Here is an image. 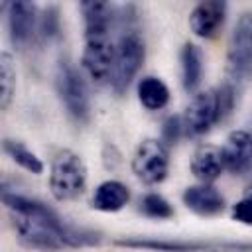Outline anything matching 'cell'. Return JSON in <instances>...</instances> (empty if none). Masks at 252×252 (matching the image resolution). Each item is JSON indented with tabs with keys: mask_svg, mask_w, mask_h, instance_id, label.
Instances as JSON below:
<instances>
[{
	"mask_svg": "<svg viewBox=\"0 0 252 252\" xmlns=\"http://www.w3.org/2000/svg\"><path fill=\"white\" fill-rule=\"evenodd\" d=\"M2 201L12 215V224L16 232L24 242L33 248L59 250L63 246H85L98 242V236L94 232L63 222L53 209L35 199L16 195L4 189Z\"/></svg>",
	"mask_w": 252,
	"mask_h": 252,
	"instance_id": "obj_1",
	"label": "cell"
},
{
	"mask_svg": "<svg viewBox=\"0 0 252 252\" xmlns=\"http://www.w3.org/2000/svg\"><path fill=\"white\" fill-rule=\"evenodd\" d=\"M87 185L85 161L71 150H61L49 169V189L57 201L77 199Z\"/></svg>",
	"mask_w": 252,
	"mask_h": 252,
	"instance_id": "obj_2",
	"label": "cell"
},
{
	"mask_svg": "<svg viewBox=\"0 0 252 252\" xmlns=\"http://www.w3.org/2000/svg\"><path fill=\"white\" fill-rule=\"evenodd\" d=\"M144 55H146V47H144L140 33L128 32L118 39L116 51H114L112 75H110L112 89L118 94H122L130 87L134 77L138 75V71L144 63Z\"/></svg>",
	"mask_w": 252,
	"mask_h": 252,
	"instance_id": "obj_3",
	"label": "cell"
},
{
	"mask_svg": "<svg viewBox=\"0 0 252 252\" xmlns=\"http://www.w3.org/2000/svg\"><path fill=\"white\" fill-rule=\"evenodd\" d=\"M55 85L67 112L77 122H87L91 116V98H89L87 83L79 73V69L69 61H61L57 67Z\"/></svg>",
	"mask_w": 252,
	"mask_h": 252,
	"instance_id": "obj_4",
	"label": "cell"
},
{
	"mask_svg": "<svg viewBox=\"0 0 252 252\" xmlns=\"http://www.w3.org/2000/svg\"><path fill=\"white\" fill-rule=\"evenodd\" d=\"M118 246L144 248L156 252H252V242H205V240H167V238H120Z\"/></svg>",
	"mask_w": 252,
	"mask_h": 252,
	"instance_id": "obj_5",
	"label": "cell"
},
{
	"mask_svg": "<svg viewBox=\"0 0 252 252\" xmlns=\"http://www.w3.org/2000/svg\"><path fill=\"white\" fill-rule=\"evenodd\" d=\"M226 67L232 81L252 77V12L240 14L228 41Z\"/></svg>",
	"mask_w": 252,
	"mask_h": 252,
	"instance_id": "obj_6",
	"label": "cell"
},
{
	"mask_svg": "<svg viewBox=\"0 0 252 252\" xmlns=\"http://www.w3.org/2000/svg\"><path fill=\"white\" fill-rule=\"evenodd\" d=\"M116 45H112L108 30H85L83 67L94 83H104L112 75Z\"/></svg>",
	"mask_w": 252,
	"mask_h": 252,
	"instance_id": "obj_7",
	"label": "cell"
},
{
	"mask_svg": "<svg viewBox=\"0 0 252 252\" xmlns=\"http://www.w3.org/2000/svg\"><path fill=\"white\" fill-rule=\"evenodd\" d=\"M132 169L138 179L148 185L161 183L169 171V152L161 140H144L132 158Z\"/></svg>",
	"mask_w": 252,
	"mask_h": 252,
	"instance_id": "obj_8",
	"label": "cell"
},
{
	"mask_svg": "<svg viewBox=\"0 0 252 252\" xmlns=\"http://www.w3.org/2000/svg\"><path fill=\"white\" fill-rule=\"evenodd\" d=\"M220 122L219 118V102L217 91H203L191 98L183 114V130L189 136H201L211 130L213 124Z\"/></svg>",
	"mask_w": 252,
	"mask_h": 252,
	"instance_id": "obj_9",
	"label": "cell"
},
{
	"mask_svg": "<svg viewBox=\"0 0 252 252\" xmlns=\"http://www.w3.org/2000/svg\"><path fill=\"white\" fill-rule=\"evenodd\" d=\"M226 4L220 0H207L199 2L189 14V28L197 37L211 39L219 33L224 24Z\"/></svg>",
	"mask_w": 252,
	"mask_h": 252,
	"instance_id": "obj_10",
	"label": "cell"
},
{
	"mask_svg": "<svg viewBox=\"0 0 252 252\" xmlns=\"http://www.w3.org/2000/svg\"><path fill=\"white\" fill-rule=\"evenodd\" d=\"M224 169L232 173L244 171L252 163V134L246 130H234L226 136L220 150Z\"/></svg>",
	"mask_w": 252,
	"mask_h": 252,
	"instance_id": "obj_11",
	"label": "cell"
},
{
	"mask_svg": "<svg viewBox=\"0 0 252 252\" xmlns=\"http://www.w3.org/2000/svg\"><path fill=\"white\" fill-rule=\"evenodd\" d=\"M35 6L32 2H12L8 4V30L14 45H26L35 33Z\"/></svg>",
	"mask_w": 252,
	"mask_h": 252,
	"instance_id": "obj_12",
	"label": "cell"
},
{
	"mask_svg": "<svg viewBox=\"0 0 252 252\" xmlns=\"http://www.w3.org/2000/svg\"><path fill=\"white\" fill-rule=\"evenodd\" d=\"M183 203L189 211L201 217H213V215L222 213L224 209V197L209 183L187 187L183 191Z\"/></svg>",
	"mask_w": 252,
	"mask_h": 252,
	"instance_id": "obj_13",
	"label": "cell"
},
{
	"mask_svg": "<svg viewBox=\"0 0 252 252\" xmlns=\"http://www.w3.org/2000/svg\"><path fill=\"white\" fill-rule=\"evenodd\" d=\"M222 169H224V163H222V154L219 148L205 144L195 150L193 159H191V171L199 181L211 183L222 173Z\"/></svg>",
	"mask_w": 252,
	"mask_h": 252,
	"instance_id": "obj_14",
	"label": "cell"
},
{
	"mask_svg": "<svg viewBox=\"0 0 252 252\" xmlns=\"http://www.w3.org/2000/svg\"><path fill=\"white\" fill-rule=\"evenodd\" d=\"M128 201H130L128 187L114 179L102 181L94 189V195H93V207L102 213H116V211L124 209V205Z\"/></svg>",
	"mask_w": 252,
	"mask_h": 252,
	"instance_id": "obj_15",
	"label": "cell"
},
{
	"mask_svg": "<svg viewBox=\"0 0 252 252\" xmlns=\"http://www.w3.org/2000/svg\"><path fill=\"white\" fill-rule=\"evenodd\" d=\"M203 79V51L195 43L181 47V81L187 93H193Z\"/></svg>",
	"mask_w": 252,
	"mask_h": 252,
	"instance_id": "obj_16",
	"label": "cell"
},
{
	"mask_svg": "<svg viewBox=\"0 0 252 252\" xmlns=\"http://www.w3.org/2000/svg\"><path fill=\"white\" fill-rule=\"evenodd\" d=\"M138 100L148 110H159L169 102V89L158 77H144L138 83Z\"/></svg>",
	"mask_w": 252,
	"mask_h": 252,
	"instance_id": "obj_17",
	"label": "cell"
},
{
	"mask_svg": "<svg viewBox=\"0 0 252 252\" xmlns=\"http://www.w3.org/2000/svg\"><path fill=\"white\" fill-rule=\"evenodd\" d=\"M2 148H4V152H6L20 167H24L26 171H30V173H33V175H39V173L43 171L41 159H39L32 150H28L24 144H20V142H16V140H4Z\"/></svg>",
	"mask_w": 252,
	"mask_h": 252,
	"instance_id": "obj_18",
	"label": "cell"
},
{
	"mask_svg": "<svg viewBox=\"0 0 252 252\" xmlns=\"http://www.w3.org/2000/svg\"><path fill=\"white\" fill-rule=\"evenodd\" d=\"M0 83H2V94H0V108L6 110L12 102L14 91H16V69L12 63L10 53L0 55Z\"/></svg>",
	"mask_w": 252,
	"mask_h": 252,
	"instance_id": "obj_19",
	"label": "cell"
},
{
	"mask_svg": "<svg viewBox=\"0 0 252 252\" xmlns=\"http://www.w3.org/2000/svg\"><path fill=\"white\" fill-rule=\"evenodd\" d=\"M140 211L150 219H169V217H173V207L158 193H148L140 201Z\"/></svg>",
	"mask_w": 252,
	"mask_h": 252,
	"instance_id": "obj_20",
	"label": "cell"
},
{
	"mask_svg": "<svg viewBox=\"0 0 252 252\" xmlns=\"http://www.w3.org/2000/svg\"><path fill=\"white\" fill-rule=\"evenodd\" d=\"M215 91H217V102H219V118L222 122L232 112V106H234V89H232L230 83H224V85H220Z\"/></svg>",
	"mask_w": 252,
	"mask_h": 252,
	"instance_id": "obj_21",
	"label": "cell"
},
{
	"mask_svg": "<svg viewBox=\"0 0 252 252\" xmlns=\"http://www.w3.org/2000/svg\"><path fill=\"white\" fill-rule=\"evenodd\" d=\"M37 30L41 33V37H53L57 35L59 32V14H57V8H47L43 12V16L39 18V24H37Z\"/></svg>",
	"mask_w": 252,
	"mask_h": 252,
	"instance_id": "obj_22",
	"label": "cell"
},
{
	"mask_svg": "<svg viewBox=\"0 0 252 252\" xmlns=\"http://www.w3.org/2000/svg\"><path fill=\"white\" fill-rule=\"evenodd\" d=\"M181 130H183V120L179 116H169L165 118L163 126H161V142L163 144H175L181 136Z\"/></svg>",
	"mask_w": 252,
	"mask_h": 252,
	"instance_id": "obj_23",
	"label": "cell"
},
{
	"mask_svg": "<svg viewBox=\"0 0 252 252\" xmlns=\"http://www.w3.org/2000/svg\"><path fill=\"white\" fill-rule=\"evenodd\" d=\"M232 219L236 222L252 226V195L240 199L236 205H232Z\"/></svg>",
	"mask_w": 252,
	"mask_h": 252,
	"instance_id": "obj_24",
	"label": "cell"
}]
</instances>
